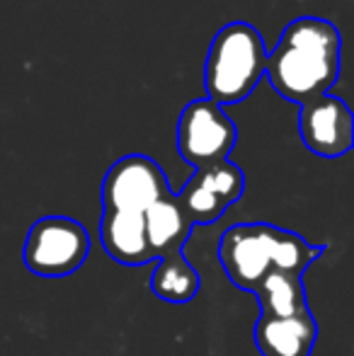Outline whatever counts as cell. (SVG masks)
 Masks as SVG:
<instances>
[{
	"label": "cell",
	"instance_id": "obj_1",
	"mask_svg": "<svg viewBox=\"0 0 354 356\" xmlns=\"http://www.w3.org/2000/svg\"><path fill=\"white\" fill-rule=\"evenodd\" d=\"M340 29L323 17H296L267 54L265 75L284 99L306 104L340 78Z\"/></svg>",
	"mask_w": 354,
	"mask_h": 356
},
{
	"label": "cell",
	"instance_id": "obj_12",
	"mask_svg": "<svg viewBox=\"0 0 354 356\" xmlns=\"http://www.w3.org/2000/svg\"><path fill=\"white\" fill-rule=\"evenodd\" d=\"M252 296L260 303V315H272V318H287L296 315L301 310H308L306 289H303L301 277L287 272H269L260 284L255 286Z\"/></svg>",
	"mask_w": 354,
	"mask_h": 356
},
{
	"label": "cell",
	"instance_id": "obj_5",
	"mask_svg": "<svg viewBox=\"0 0 354 356\" xmlns=\"http://www.w3.org/2000/svg\"><path fill=\"white\" fill-rule=\"evenodd\" d=\"M236 141V124L211 99H194L179 114L177 153L194 170L228 160Z\"/></svg>",
	"mask_w": 354,
	"mask_h": 356
},
{
	"label": "cell",
	"instance_id": "obj_13",
	"mask_svg": "<svg viewBox=\"0 0 354 356\" xmlns=\"http://www.w3.org/2000/svg\"><path fill=\"white\" fill-rule=\"evenodd\" d=\"M199 289H202V279L182 252L158 259L151 274V291L161 300L175 305L189 303L199 293Z\"/></svg>",
	"mask_w": 354,
	"mask_h": 356
},
{
	"label": "cell",
	"instance_id": "obj_2",
	"mask_svg": "<svg viewBox=\"0 0 354 356\" xmlns=\"http://www.w3.org/2000/svg\"><path fill=\"white\" fill-rule=\"evenodd\" d=\"M323 252V245H308L298 233L269 223L231 225L218 243V262L228 279L250 293L269 272L301 277Z\"/></svg>",
	"mask_w": 354,
	"mask_h": 356
},
{
	"label": "cell",
	"instance_id": "obj_11",
	"mask_svg": "<svg viewBox=\"0 0 354 356\" xmlns=\"http://www.w3.org/2000/svg\"><path fill=\"white\" fill-rule=\"evenodd\" d=\"M99 238H102V248L107 250V254L114 262L127 264V267H141V264L156 262L146 240L143 213L102 211Z\"/></svg>",
	"mask_w": 354,
	"mask_h": 356
},
{
	"label": "cell",
	"instance_id": "obj_8",
	"mask_svg": "<svg viewBox=\"0 0 354 356\" xmlns=\"http://www.w3.org/2000/svg\"><path fill=\"white\" fill-rule=\"evenodd\" d=\"M301 141L321 158H340L350 153L354 143V119L345 99L323 95L301 104L298 112Z\"/></svg>",
	"mask_w": 354,
	"mask_h": 356
},
{
	"label": "cell",
	"instance_id": "obj_6",
	"mask_svg": "<svg viewBox=\"0 0 354 356\" xmlns=\"http://www.w3.org/2000/svg\"><path fill=\"white\" fill-rule=\"evenodd\" d=\"M170 194L166 172L148 155H124L102 179V211L143 213Z\"/></svg>",
	"mask_w": 354,
	"mask_h": 356
},
{
	"label": "cell",
	"instance_id": "obj_9",
	"mask_svg": "<svg viewBox=\"0 0 354 356\" xmlns=\"http://www.w3.org/2000/svg\"><path fill=\"white\" fill-rule=\"evenodd\" d=\"M318 339V325L311 310L287 318L260 315L255 323V344L262 356H311Z\"/></svg>",
	"mask_w": 354,
	"mask_h": 356
},
{
	"label": "cell",
	"instance_id": "obj_3",
	"mask_svg": "<svg viewBox=\"0 0 354 356\" xmlns=\"http://www.w3.org/2000/svg\"><path fill=\"white\" fill-rule=\"evenodd\" d=\"M267 49L260 32L248 22H231L209 47L204 85L214 104H238L252 95L265 75Z\"/></svg>",
	"mask_w": 354,
	"mask_h": 356
},
{
	"label": "cell",
	"instance_id": "obj_4",
	"mask_svg": "<svg viewBox=\"0 0 354 356\" xmlns=\"http://www.w3.org/2000/svg\"><path fill=\"white\" fill-rule=\"evenodd\" d=\"M90 254V235L68 216H44L29 228L22 262L44 279H63L81 269Z\"/></svg>",
	"mask_w": 354,
	"mask_h": 356
},
{
	"label": "cell",
	"instance_id": "obj_10",
	"mask_svg": "<svg viewBox=\"0 0 354 356\" xmlns=\"http://www.w3.org/2000/svg\"><path fill=\"white\" fill-rule=\"evenodd\" d=\"M143 225H146V240L153 259L182 252L194 228L182 202L172 192L143 211Z\"/></svg>",
	"mask_w": 354,
	"mask_h": 356
},
{
	"label": "cell",
	"instance_id": "obj_7",
	"mask_svg": "<svg viewBox=\"0 0 354 356\" xmlns=\"http://www.w3.org/2000/svg\"><path fill=\"white\" fill-rule=\"evenodd\" d=\"M246 192V175L231 160L194 170L177 199L194 225L216 223Z\"/></svg>",
	"mask_w": 354,
	"mask_h": 356
}]
</instances>
